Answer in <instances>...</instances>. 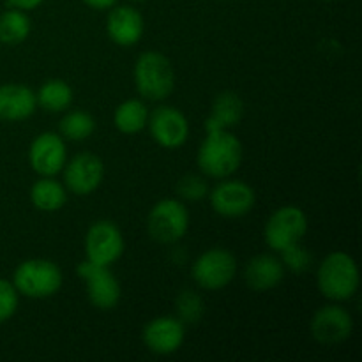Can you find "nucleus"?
<instances>
[{
  "label": "nucleus",
  "mask_w": 362,
  "mask_h": 362,
  "mask_svg": "<svg viewBox=\"0 0 362 362\" xmlns=\"http://www.w3.org/2000/svg\"><path fill=\"white\" fill-rule=\"evenodd\" d=\"M243 161V145L226 129L207 131L198 151V166L212 179H225L237 172Z\"/></svg>",
  "instance_id": "f257e3e1"
},
{
  "label": "nucleus",
  "mask_w": 362,
  "mask_h": 362,
  "mask_svg": "<svg viewBox=\"0 0 362 362\" xmlns=\"http://www.w3.org/2000/svg\"><path fill=\"white\" fill-rule=\"evenodd\" d=\"M318 288L331 300H346L359 288V269L349 253L327 255L318 269Z\"/></svg>",
  "instance_id": "f03ea898"
},
{
  "label": "nucleus",
  "mask_w": 362,
  "mask_h": 362,
  "mask_svg": "<svg viewBox=\"0 0 362 362\" xmlns=\"http://www.w3.org/2000/svg\"><path fill=\"white\" fill-rule=\"evenodd\" d=\"M134 83L145 99L161 101L172 94L175 74L170 60L159 52H145L134 66Z\"/></svg>",
  "instance_id": "7ed1b4c3"
},
{
  "label": "nucleus",
  "mask_w": 362,
  "mask_h": 362,
  "mask_svg": "<svg viewBox=\"0 0 362 362\" xmlns=\"http://www.w3.org/2000/svg\"><path fill=\"white\" fill-rule=\"evenodd\" d=\"M14 288L30 299H45L55 296L62 286V272L57 264L34 258L20 264L14 271Z\"/></svg>",
  "instance_id": "20e7f679"
},
{
  "label": "nucleus",
  "mask_w": 362,
  "mask_h": 362,
  "mask_svg": "<svg viewBox=\"0 0 362 362\" xmlns=\"http://www.w3.org/2000/svg\"><path fill=\"white\" fill-rule=\"evenodd\" d=\"M189 226V212L179 200L166 198L152 207L147 219V230L154 240L173 244L182 239Z\"/></svg>",
  "instance_id": "39448f33"
},
{
  "label": "nucleus",
  "mask_w": 362,
  "mask_h": 362,
  "mask_svg": "<svg viewBox=\"0 0 362 362\" xmlns=\"http://www.w3.org/2000/svg\"><path fill=\"white\" fill-rule=\"evenodd\" d=\"M308 232V218L299 207L286 205L278 209L265 225V243L271 250L283 251L299 244Z\"/></svg>",
  "instance_id": "423d86ee"
},
{
  "label": "nucleus",
  "mask_w": 362,
  "mask_h": 362,
  "mask_svg": "<svg viewBox=\"0 0 362 362\" xmlns=\"http://www.w3.org/2000/svg\"><path fill=\"white\" fill-rule=\"evenodd\" d=\"M191 272L202 288L221 290L235 278L237 260L228 250L214 247L197 258Z\"/></svg>",
  "instance_id": "0eeeda50"
},
{
  "label": "nucleus",
  "mask_w": 362,
  "mask_h": 362,
  "mask_svg": "<svg viewBox=\"0 0 362 362\" xmlns=\"http://www.w3.org/2000/svg\"><path fill=\"white\" fill-rule=\"evenodd\" d=\"M85 251L90 264L110 267L124 253V237L112 221H98L88 228L85 237Z\"/></svg>",
  "instance_id": "6e6552de"
},
{
  "label": "nucleus",
  "mask_w": 362,
  "mask_h": 362,
  "mask_svg": "<svg viewBox=\"0 0 362 362\" xmlns=\"http://www.w3.org/2000/svg\"><path fill=\"white\" fill-rule=\"evenodd\" d=\"M76 271L87 283V296L92 306L98 310H113L119 304L122 290L108 267L85 260L78 265Z\"/></svg>",
  "instance_id": "1a4fd4ad"
},
{
  "label": "nucleus",
  "mask_w": 362,
  "mask_h": 362,
  "mask_svg": "<svg viewBox=\"0 0 362 362\" xmlns=\"http://www.w3.org/2000/svg\"><path fill=\"white\" fill-rule=\"evenodd\" d=\"M255 191L243 180H225L211 193V205L223 218H240L255 205Z\"/></svg>",
  "instance_id": "9d476101"
},
{
  "label": "nucleus",
  "mask_w": 362,
  "mask_h": 362,
  "mask_svg": "<svg viewBox=\"0 0 362 362\" xmlns=\"http://www.w3.org/2000/svg\"><path fill=\"white\" fill-rule=\"evenodd\" d=\"M151 134L161 147L177 148L186 144L189 136V124L187 119L172 106H159L148 115Z\"/></svg>",
  "instance_id": "9b49d317"
},
{
  "label": "nucleus",
  "mask_w": 362,
  "mask_h": 362,
  "mask_svg": "<svg viewBox=\"0 0 362 362\" xmlns=\"http://www.w3.org/2000/svg\"><path fill=\"white\" fill-rule=\"evenodd\" d=\"M354 329L352 315L341 306H324L311 320V334L322 345H338L350 338Z\"/></svg>",
  "instance_id": "f8f14e48"
},
{
  "label": "nucleus",
  "mask_w": 362,
  "mask_h": 362,
  "mask_svg": "<svg viewBox=\"0 0 362 362\" xmlns=\"http://www.w3.org/2000/svg\"><path fill=\"white\" fill-rule=\"evenodd\" d=\"M30 166L42 177H53L66 166L67 152L62 136L55 133H42L32 141L28 152Z\"/></svg>",
  "instance_id": "ddd939ff"
},
{
  "label": "nucleus",
  "mask_w": 362,
  "mask_h": 362,
  "mask_svg": "<svg viewBox=\"0 0 362 362\" xmlns=\"http://www.w3.org/2000/svg\"><path fill=\"white\" fill-rule=\"evenodd\" d=\"M66 168V186L71 193L87 197L94 193L101 184L103 175H105V166L98 156L90 152H83L73 158Z\"/></svg>",
  "instance_id": "4468645a"
},
{
  "label": "nucleus",
  "mask_w": 362,
  "mask_h": 362,
  "mask_svg": "<svg viewBox=\"0 0 362 362\" xmlns=\"http://www.w3.org/2000/svg\"><path fill=\"white\" fill-rule=\"evenodd\" d=\"M144 343L151 352L170 356L184 343V325L175 317H159L144 329Z\"/></svg>",
  "instance_id": "2eb2a0df"
},
{
  "label": "nucleus",
  "mask_w": 362,
  "mask_h": 362,
  "mask_svg": "<svg viewBox=\"0 0 362 362\" xmlns=\"http://www.w3.org/2000/svg\"><path fill=\"white\" fill-rule=\"evenodd\" d=\"M106 30L110 39L120 46H133L144 34V18L134 7L117 6L108 14Z\"/></svg>",
  "instance_id": "dca6fc26"
},
{
  "label": "nucleus",
  "mask_w": 362,
  "mask_h": 362,
  "mask_svg": "<svg viewBox=\"0 0 362 362\" xmlns=\"http://www.w3.org/2000/svg\"><path fill=\"white\" fill-rule=\"evenodd\" d=\"M37 108V95L25 85H0V120H25Z\"/></svg>",
  "instance_id": "f3484780"
},
{
  "label": "nucleus",
  "mask_w": 362,
  "mask_h": 362,
  "mask_svg": "<svg viewBox=\"0 0 362 362\" xmlns=\"http://www.w3.org/2000/svg\"><path fill=\"white\" fill-rule=\"evenodd\" d=\"M244 278H246L247 286L255 292H265L279 283L285 278V267L281 262L272 255H257L251 258L244 271Z\"/></svg>",
  "instance_id": "a211bd4d"
},
{
  "label": "nucleus",
  "mask_w": 362,
  "mask_h": 362,
  "mask_svg": "<svg viewBox=\"0 0 362 362\" xmlns=\"http://www.w3.org/2000/svg\"><path fill=\"white\" fill-rule=\"evenodd\" d=\"M244 105L235 92H223L216 98L212 105V113L205 122V129H228V127L237 126L243 119Z\"/></svg>",
  "instance_id": "6ab92c4d"
},
{
  "label": "nucleus",
  "mask_w": 362,
  "mask_h": 362,
  "mask_svg": "<svg viewBox=\"0 0 362 362\" xmlns=\"http://www.w3.org/2000/svg\"><path fill=\"white\" fill-rule=\"evenodd\" d=\"M30 200L39 211L55 212L66 205L67 193L66 187L60 182L53 180L52 177L37 180L30 189Z\"/></svg>",
  "instance_id": "aec40b11"
},
{
  "label": "nucleus",
  "mask_w": 362,
  "mask_h": 362,
  "mask_svg": "<svg viewBox=\"0 0 362 362\" xmlns=\"http://www.w3.org/2000/svg\"><path fill=\"white\" fill-rule=\"evenodd\" d=\"M113 120H115V126L120 133H140L148 122V110L140 99H127L115 110Z\"/></svg>",
  "instance_id": "412c9836"
},
{
  "label": "nucleus",
  "mask_w": 362,
  "mask_h": 362,
  "mask_svg": "<svg viewBox=\"0 0 362 362\" xmlns=\"http://www.w3.org/2000/svg\"><path fill=\"white\" fill-rule=\"evenodd\" d=\"M30 34V20L21 9H9L0 14V42L20 45Z\"/></svg>",
  "instance_id": "4be33fe9"
},
{
  "label": "nucleus",
  "mask_w": 362,
  "mask_h": 362,
  "mask_svg": "<svg viewBox=\"0 0 362 362\" xmlns=\"http://www.w3.org/2000/svg\"><path fill=\"white\" fill-rule=\"evenodd\" d=\"M35 95L41 108H45L46 112H62L69 108L73 101V90L62 80H48Z\"/></svg>",
  "instance_id": "5701e85b"
},
{
  "label": "nucleus",
  "mask_w": 362,
  "mask_h": 362,
  "mask_svg": "<svg viewBox=\"0 0 362 362\" xmlns=\"http://www.w3.org/2000/svg\"><path fill=\"white\" fill-rule=\"evenodd\" d=\"M95 131V120L90 113L81 112H71L60 120V133L64 138L73 141H81L87 140L92 133Z\"/></svg>",
  "instance_id": "b1692460"
},
{
  "label": "nucleus",
  "mask_w": 362,
  "mask_h": 362,
  "mask_svg": "<svg viewBox=\"0 0 362 362\" xmlns=\"http://www.w3.org/2000/svg\"><path fill=\"white\" fill-rule=\"evenodd\" d=\"M204 300L198 293L186 290L177 297V313H179L180 322H187V324H197L202 317H204Z\"/></svg>",
  "instance_id": "393cba45"
},
{
  "label": "nucleus",
  "mask_w": 362,
  "mask_h": 362,
  "mask_svg": "<svg viewBox=\"0 0 362 362\" xmlns=\"http://www.w3.org/2000/svg\"><path fill=\"white\" fill-rule=\"evenodd\" d=\"M177 193L182 198L191 202L202 200L204 197H207L209 186L207 180L200 175H186L179 180L177 184Z\"/></svg>",
  "instance_id": "a878e982"
},
{
  "label": "nucleus",
  "mask_w": 362,
  "mask_h": 362,
  "mask_svg": "<svg viewBox=\"0 0 362 362\" xmlns=\"http://www.w3.org/2000/svg\"><path fill=\"white\" fill-rule=\"evenodd\" d=\"M18 308V290L13 283L0 279V324L9 320Z\"/></svg>",
  "instance_id": "bb28decb"
},
{
  "label": "nucleus",
  "mask_w": 362,
  "mask_h": 362,
  "mask_svg": "<svg viewBox=\"0 0 362 362\" xmlns=\"http://www.w3.org/2000/svg\"><path fill=\"white\" fill-rule=\"evenodd\" d=\"M279 253L283 257V264L293 272H303L311 265V255L299 244H293V246L286 247Z\"/></svg>",
  "instance_id": "cd10ccee"
},
{
  "label": "nucleus",
  "mask_w": 362,
  "mask_h": 362,
  "mask_svg": "<svg viewBox=\"0 0 362 362\" xmlns=\"http://www.w3.org/2000/svg\"><path fill=\"white\" fill-rule=\"evenodd\" d=\"M14 9H21V11H28V9H34V7L41 6L45 0H7Z\"/></svg>",
  "instance_id": "c85d7f7f"
},
{
  "label": "nucleus",
  "mask_w": 362,
  "mask_h": 362,
  "mask_svg": "<svg viewBox=\"0 0 362 362\" xmlns=\"http://www.w3.org/2000/svg\"><path fill=\"white\" fill-rule=\"evenodd\" d=\"M83 2L87 4L88 7H92V9L103 11V9H110V7L115 6L117 0H83Z\"/></svg>",
  "instance_id": "c756f323"
},
{
  "label": "nucleus",
  "mask_w": 362,
  "mask_h": 362,
  "mask_svg": "<svg viewBox=\"0 0 362 362\" xmlns=\"http://www.w3.org/2000/svg\"><path fill=\"white\" fill-rule=\"evenodd\" d=\"M325 2H332V0H325Z\"/></svg>",
  "instance_id": "7c9ffc66"
}]
</instances>
